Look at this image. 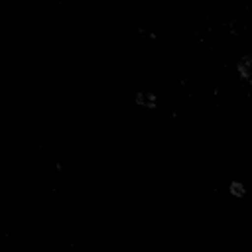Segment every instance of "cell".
<instances>
[{
  "instance_id": "7a4b0ae2",
  "label": "cell",
  "mask_w": 252,
  "mask_h": 252,
  "mask_svg": "<svg viewBox=\"0 0 252 252\" xmlns=\"http://www.w3.org/2000/svg\"><path fill=\"white\" fill-rule=\"evenodd\" d=\"M238 75L244 83L252 85V57H244L238 63Z\"/></svg>"
},
{
  "instance_id": "3957f363",
  "label": "cell",
  "mask_w": 252,
  "mask_h": 252,
  "mask_svg": "<svg viewBox=\"0 0 252 252\" xmlns=\"http://www.w3.org/2000/svg\"><path fill=\"white\" fill-rule=\"evenodd\" d=\"M230 195H234V197H244V195H246L244 185H242L240 181H232V183H230Z\"/></svg>"
},
{
  "instance_id": "6da1fadb",
  "label": "cell",
  "mask_w": 252,
  "mask_h": 252,
  "mask_svg": "<svg viewBox=\"0 0 252 252\" xmlns=\"http://www.w3.org/2000/svg\"><path fill=\"white\" fill-rule=\"evenodd\" d=\"M136 102H138L140 106H144V108L152 110V108H156V106H158V94L142 91V93H138V94H136Z\"/></svg>"
}]
</instances>
